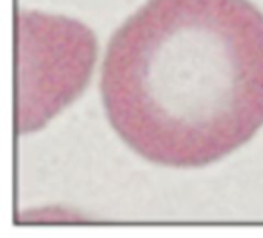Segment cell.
Instances as JSON below:
<instances>
[{
  "label": "cell",
  "instance_id": "6da1fadb",
  "mask_svg": "<svg viewBox=\"0 0 263 238\" xmlns=\"http://www.w3.org/2000/svg\"><path fill=\"white\" fill-rule=\"evenodd\" d=\"M100 94L148 162L214 163L263 125V14L250 0H148L111 37Z\"/></svg>",
  "mask_w": 263,
  "mask_h": 238
}]
</instances>
